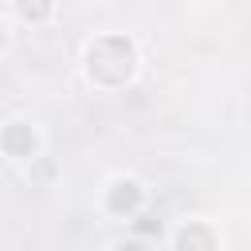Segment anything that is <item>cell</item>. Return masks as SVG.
<instances>
[{"label":"cell","mask_w":251,"mask_h":251,"mask_svg":"<svg viewBox=\"0 0 251 251\" xmlns=\"http://www.w3.org/2000/svg\"><path fill=\"white\" fill-rule=\"evenodd\" d=\"M86 71L102 86H122L133 75V43L126 35H102L86 51Z\"/></svg>","instance_id":"obj_1"},{"label":"cell","mask_w":251,"mask_h":251,"mask_svg":"<svg viewBox=\"0 0 251 251\" xmlns=\"http://www.w3.org/2000/svg\"><path fill=\"white\" fill-rule=\"evenodd\" d=\"M0 149L8 153V157H31L35 153V133H31V126H8L4 133H0Z\"/></svg>","instance_id":"obj_2"},{"label":"cell","mask_w":251,"mask_h":251,"mask_svg":"<svg viewBox=\"0 0 251 251\" xmlns=\"http://www.w3.org/2000/svg\"><path fill=\"white\" fill-rule=\"evenodd\" d=\"M141 204V188L133 184V180H118L114 188H110V196H106V208L114 212V216H126V212H133Z\"/></svg>","instance_id":"obj_3"},{"label":"cell","mask_w":251,"mask_h":251,"mask_svg":"<svg viewBox=\"0 0 251 251\" xmlns=\"http://www.w3.org/2000/svg\"><path fill=\"white\" fill-rule=\"evenodd\" d=\"M176 251H216V235L204 224H184L176 235Z\"/></svg>","instance_id":"obj_4"},{"label":"cell","mask_w":251,"mask_h":251,"mask_svg":"<svg viewBox=\"0 0 251 251\" xmlns=\"http://www.w3.org/2000/svg\"><path fill=\"white\" fill-rule=\"evenodd\" d=\"M51 0H16V12L24 16V20H47L51 16Z\"/></svg>","instance_id":"obj_5"},{"label":"cell","mask_w":251,"mask_h":251,"mask_svg":"<svg viewBox=\"0 0 251 251\" xmlns=\"http://www.w3.org/2000/svg\"><path fill=\"white\" fill-rule=\"evenodd\" d=\"M118 251H145L141 243H118Z\"/></svg>","instance_id":"obj_6"},{"label":"cell","mask_w":251,"mask_h":251,"mask_svg":"<svg viewBox=\"0 0 251 251\" xmlns=\"http://www.w3.org/2000/svg\"><path fill=\"white\" fill-rule=\"evenodd\" d=\"M0 43H4V27H0Z\"/></svg>","instance_id":"obj_7"}]
</instances>
